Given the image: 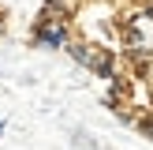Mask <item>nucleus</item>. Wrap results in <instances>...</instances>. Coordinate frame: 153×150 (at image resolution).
Masks as SVG:
<instances>
[{"label": "nucleus", "instance_id": "nucleus-7", "mask_svg": "<svg viewBox=\"0 0 153 150\" xmlns=\"http://www.w3.org/2000/svg\"><path fill=\"white\" fill-rule=\"evenodd\" d=\"M0 30H4V8H0Z\"/></svg>", "mask_w": 153, "mask_h": 150}, {"label": "nucleus", "instance_id": "nucleus-8", "mask_svg": "<svg viewBox=\"0 0 153 150\" xmlns=\"http://www.w3.org/2000/svg\"><path fill=\"white\" fill-rule=\"evenodd\" d=\"M0 135H4V120H0Z\"/></svg>", "mask_w": 153, "mask_h": 150}, {"label": "nucleus", "instance_id": "nucleus-1", "mask_svg": "<svg viewBox=\"0 0 153 150\" xmlns=\"http://www.w3.org/2000/svg\"><path fill=\"white\" fill-rule=\"evenodd\" d=\"M67 38H71V22H34L30 30V41L37 49H64Z\"/></svg>", "mask_w": 153, "mask_h": 150}, {"label": "nucleus", "instance_id": "nucleus-6", "mask_svg": "<svg viewBox=\"0 0 153 150\" xmlns=\"http://www.w3.org/2000/svg\"><path fill=\"white\" fill-rule=\"evenodd\" d=\"M120 41H123L127 49H142V45H146V34L138 30V22H134V26H120Z\"/></svg>", "mask_w": 153, "mask_h": 150}, {"label": "nucleus", "instance_id": "nucleus-3", "mask_svg": "<svg viewBox=\"0 0 153 150\" xmlns=\"http://www.w3.org/2000/svg\"><path fill=\"white\" fill-rule=\"evenodd\" d=\"M75 11H79V0H45L37 22H75Z\"/></svg>", "mask_w": 153, "mask_h": 150}, {"label": "nucleus", "instance_id": "nucleus-2", "mask_svg": "<svg viewBox=\"0 0 153 150\" xmlns=\"http://www.w3.org/2000/svg\"><path fill=\"white\" fill-rule=\"evenodd\" d=\"M86 71H90V75H97V79H105V82H108L112 75L120 71V60H116V52H112V45H97V41H90Z\"/></svg>", "mask_w": 153, "mask_h": 150}, {"label": "nucleus", "instance_id": "nucleus-5", "mask_svg": "<svg viewBox=\"0 0 153 150\" xmlns=\"http://www.w3.org/2000/svg\"><path fill=\"white\" fill-rule=\"evenodd\" d=\"M64 49H67V56H71L75 64H82V68H86V60H90V41H82V38H67V45H64Z\"/></svg>", "mask_w": 153, "mask_h": 150}, {"label": "nucleus", "instance_id": "nucleus-4", "mask_svg": "<svg viewBox=\"0 0 153 150\" xmlns=\"http://www.w3.org/2000/svg\"><path fill=\"white\" fill-rule=\"evenodd\" d=\"M127 64H131V79H146L153 68V52L142 45V49H127Z\"/></svg>", "mask_w": 153, "mask_h": 150}]
</instances>
